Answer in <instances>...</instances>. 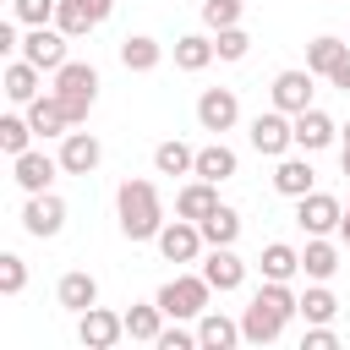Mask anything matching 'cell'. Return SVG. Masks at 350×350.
Segmentation results:
<instances>
[{"label": "cell", "mask_w": 350, "mask_h": 350, "mask_svg": "<svg viewBox=\"0 0 350 350\" xmlns=\"http://www.w3.org/2000/svg\"><path fill=\"white\" fill-rule=\"evenodd\" d=\"M295 312H301V295L290 290V279H262L257 295H252V306L241 312V334H246V345H273Z\"/></svg>", "instance_id": "6da1fadb"}, {"label": "cell", "mask_w": 350, "mask_h": 350, "mask_svg": "<svg viewBox=\"0 0 350 350\" xmlns=\"http://www.w3.org/2000/svg\"><path fill=\"white\" fill-rule=\"evenodd\" d=\"M115 219H120V235H126V241H159V230L170 224L153 180H120V191H115Z\"/></svg>", "instance_id": "7a4b0ae2"}, {"label": "cell", "mask_w": 350, "mask_h": 350, "mask_svg": "<svg viewBox=\"0 0 350 350\" xmlns=\"http://www.w3.org/2000/svg\"><path fill=\"white\" fill-rule=\"evenodd\" d=\"M208 295H213V284L202 279V273H175L170 284H159V306H164V317L170 323H191V317H202L208 312Z\"/></svg>", "instance_id": "3957f363"}, {"label": "cell", "mask_w": 350, "mask_h": 350, "mask_svg": "<svg viewBox=\"0 0 350 350\" xmlns=\"http://www.w3.org/2000/svg\"><path fill=\"white\" fill-rule=\"evenodd\" d=\"M55 93H60L71 126H82L88 109H93V98H98V71H93L88 60H66V66L55 71Z\"/></svg>", "instance_id": "277c9868"}, {"label": "cell", "mask_w": 350, "mask_h": 350, "mask_svg": "<svg viewBox=\"0 0 350 350\" xmlns=\"http://www.w3.org/2000/svg\"><path fill=\"white\" fill-rule=\"evenodd\" d=\"M252 148L257 153H268V159H284L290 148H295V115H284V109H262L257 120H252Z\"/></svg>", "instance_id": "5b68a950"}, {"label": "cell", "mask_w": 350, "mask_h": 350, "mask_svg": "<svg viewBox=\"0 0 350 350\" xmlns=\"http://www.w3.org/2000/svg\"><path fill=\"white\" fill-rule=\"evenodd\" d=\"M202 246H208V241H202V224H197V219H180V213H175V219L159 230V257H164V262H197Z\"/></svg>", "instance_id": "8992f818"}, {"label": "cell", "mask_w": 350, "mask_h": 350, "mask_svg": "<svg viewBox=\"0 0 350 350\" xmlns=\"http://www.w3.org/2000/svg\"><path fill=\"white\" fill-rule=\"evenodd\" d=\"M22 230H27L33 241H49V235H60V230H66V202H60L55 191H27Z\"/></svg>", "instance_id": "52a82bcc"}, {"label": "cell", "mask_w": 350, "mask_h": 350, "mask_svg": "<svg viewBox=\"0 0 350 350\" xmlns=\"http://www.w3.org/2000/svg\"><path fill=\"white\" fill-rule=\"evenodd\" d=\"M77 339H82L88 350H115V345L126 339V312H104V306H88V312L77 317Z\"/></svg>", "instance_id": "ba28073f"}, {"label": "cell", "mask_w": 350, "mask_h": 350, "mask_svg": "<svg viewBox=\"0 0 350 350\" xmlns=\"http://www.w3.org/2000/svg\"><path fill=\"white\" fill-rule=\"evenodd\" d=\"M66 44H71V38H66L60 27H27V38H22L16 55L33 60L38 71H60V66H66Z\"/></svg>", "instance_id": "9c48e42d"}, {"label": "cell", "mask_w": 350, "mask_h": 350, "mask_svg": "<svg viewBox=\"0 0 350 350\" xmlns=\"http://www.w3.org/2000/svg\"><path fill=\"white\" fill-rule=\"evenodd\" d=\"M339 219H345L339 197H328V191H306V197H295V224H301L306 235H328V230H339Z\"/></svg>", "instance_id": "30bf717a"}, {"label": "cell", "mask_w": 350, "mask_h": 350, "mask_svg": "<svg viewBox=\"0 0 350 350\" xmlns=\"http://www.w3.org/2000/svg\"><path fill=\"white\" fill-rule=\"evenodd\" d=\"M235 120H241L235 88H202V98H197V126H202V131H230Z\"/></svg>", "instance_id": "8fae6325"}, {"label": "cell", "mask_w": 350, "mask_h": 350, "mask_svg": "<svg viewBox=\"0 0 350 350\" xmlns=\"http://www.w3.org/2000/svg\"><path fill=\"white\" fill-rule=\"evenodd\" d=\"M55 159H60V170H66V175H93V170H98V159H104V148H98V137H93V131H66Z\"/></svg>", "instance_id": "7c38bea8"}, {"label": "cell", "mask_w": 350, "mask_h": 350, "mask_svg": "<svg viewBox=\"0 0 350 350\" xmlns=\"http://www.w3.org/2000/svg\"><path fill=\"white\" fill-rule=\"evenodd\" d=\"M202 279H208L219 295H230V290H241L246 262L235 257V246H208V257H202Z\"/></svg>", "instance_id": "4fadbf2b"}, {"label": "cell", "mask_w": 350, "mask_h": 350, "mask_svg": "<svg viewBox=\"0 0 350 350\" xmlns=\"http://www.w3.org/2000/svg\"><path fill=\"white\" fill-rule=\"evenodd\" d=\"M268 98H273V109H284V115L312 109V71H279L273 88H268Z\"/></svg>", "instance_id": "5bb4252c"}, {"label": "cell", "mask_w": 350, "mask_h": 350, "mask_svg": "<svg viewBox=\"0 0 350 350\" xmlns=\"http://www.w3.org/2000/svg\"><path fill=\"white\" fill-rule=\"evenodd\" d=\"M11 170H16V186H22V191H49V180L60 175V159H49V153L27 148V153H16V159H11Z\"/></svg>", "instance_id": "9a60e30c"}, {"label": "cell", "mask_w": 350, "mask_h": 350, "mask_svg": "<svg viewBox=\"0 0 350 350\" xmlns=\"http://www.w3.org/2000/svg\"><path fill=\"white\" fill-rule=\"evenodd\" d=\"M27 120H33V131L38 137H66L71 131V115H66V104H60V93L49 88V93H38L33 104H27Z\"/></svg>", "instance_id": "2e32d148"}, {"label": "cell", "mask_w": 350, "mask_h": 350, "mask_svg": "<svg viewBox=\"0 0 350 350\" xmlns=\"http://www.w3.org/2000/svg\"><path fill=\"white\" fill-rule=\"evenodd\" d=\"M55 301L66 306V312H88V306H98V279L93 273H82V268H71V273H60V284H55Z\"/></svg>", "instance_id": "e0dca14e"}, {"label": "cell", "mask_w": 350, "mask_h": 350, "mask_svg": "<svg viewBox=\"0 0 350 350\" xmlns=\"http://www.w3.org/2000/svg\"><path fill=\"white\" fill-rule=\"evenodd\" d=\"M334 137H339V126H334L323 109H301V115H295V148H301V153H317V148H328Z\"/></svg>", "instance_id": "ac0fdd59"}, {"label": "cell", "mask_w": 350, "mask_h": 350, "mask_svg": "<svg viewBox=\"0 0 350 350\" xmlns=\"http://www.w3.org/2000/svg\"><path fill=\"white\" fill-rule=\"evenodd\" d=\"M197 339H202V350H235L246 334H241L235 317H224V312H202V317H197Z\"/></svg>", "instance_id": "d6986e66"}, {"label": "cell", "mask_w": 350, "mask_h": 350, "mask_svg": "<svg viewBox=\"0 0 350 350\" xmlns=\"http://www.w3.org/2000/svg\"><path fill=\"white\" fill-rule=\"evenodd\" d=\"M273 191L279 197H306V191H317V175H312V164L306 159H279V170H273Z\"/></svg>", "instance_id": "ffe728a7"}, {"label": "cell", "mask_w": 350, "mask_h": 350, "mask_svg": "<svg viewBox=\"0 0 350 350\" xmlns=\"http://www.w3.org/2000/svg\"><path fill=\"white\" fill-rule=\"evenodd\" d=\"M213 208H219V186L202 180V175H197L191 186H180V197H175V213H180V219H197V224H202Z\"/></svg>", "instance_id": "44dd1931"}, {"label": "cell", "mask_w": 350, "mask_h": 350, "mask_svg": "<svg viewBox=\"0 0 350 350\" xmlns=\"http://www.w3.org/2000/svg\"><path fill=\"white\" fill-rule=\"evenodd\" d=\"M0 88H5V98H11V104H33V98H38V66L16 55V60L5 66V77H0Z\"/></svg>", "instance_id": "7402d4cb"}, {"label": "cell", "mask_w": 350, "mask_h": 350, "mask_svg": "<svg viewBox=\"0 0 350 350\" xmlns=\"http://www.w3.org/2000/svg\"><path fill=\"white\" fill-rule=\"evenodd\" d=\"M241 170V159H235V148H224V142H208V148H197V170L191 175H202V180H230Z\"/></svg>", "instance_id": "603a6c76"}, {"label": "cell", "mask_w": 350, "mask_h": 350, "mask_svg": "<svg viewBox=\"0 0 350 350\" xmlns=\"http://www.w3.org/2000/svg\"><path fill=\"white\" fill-rule=\"evenodd\" d=\"M301 273L328 284V279L339 273V246H334V241H323V235H312V241H306V252H301Z\"/></svg>", "instance_id": "cb8c5ba5"}, {"label": "cell", "mask_w": 350, "mask_h": 350, "mask_svg": "<svg viewBox=\"0 0 350 350\" xmlns=\"http://www.w3.org/2000/svg\"><path fill=\"white\" fill-rule=\"evenodd\" d=\"M159 60H164V44H159V38H148V33L120 38V66H126V71H153Z\"/></svg>", "instance_id": "d4e9b609"}, {"label": "cell", "mask_w": 350, "mask_h": 350, "mask_svg": "<svg viewBox=\"0 0 350 350\" xmlns=\"http://www.w3.org/2000/svg\"><path fill=\"white\" fill-rule=\"evenodd\" d=\"M202 241H208V246H235V241H241V213H235L230 202H219V208L202 219Z\"/></svg>", "instance_id": "484cf974"}, {"label": "cell", "mask_w": 350, "mask_h": 350, "mask_svg": "<svg viewBox=\"0 0 350 350\" xmlns=\"http://www.w3.org/2000/svg\"><path fill=\"white\" fill-rule=\"evenodd\" d=\"M257 268H262V279H295L301 273V252L284 246V241H268L262 257H257Z\"/></svg>", "instance_id": "4316f807"}, {"label": "cell", "mask_w": 350, "mask_h": 350, "mask_svg": "<svg viewBox=\"0 0 350 350\" xmlns=\"http://www.w3.org/2000/svg\"><path fill=\"white\" fill-rule=\"evenodd\" d=\"M345 49H350V44H345V38H334V33L312 38V44H306V71H312V77H328V71L345 60Z\"/></svg>", "instance_id": "83f0119b"}, {"label": "cell", "mask_w": 350, "mask_h": 350, "mask_svg": "<svg viewBox=\"0 0 350 350\" xmlns=\"http://www.w3.org/2000/svg\"><path fill=\"white\" fill-rule=\"evenodd\" d=\"M301 317H306V323H334V317H339V295H334L323 279H312L306 295H301Z\"/></svg>", "instance_id": "f1b7e54d"}, {"label": "cell", "mask_w": 350, "mask_h": 350, "mask_svg": "<svg viewBox=\"0 0 350 350\" xmlns=\"http://www.w3.org/2000/svg\"><path fill=\"white\" fill-rule=\"evenodd\" d=\"M126 334L142 339V345H159V334H164V306H159V301L131 306V312H126Z\"/></svg>", "instance_id": "f546056e"}, {"label": "cell", "mask_w": 350, "mask_h": 350, "mask_svg": "<svg viewBox=\"0 0 350 350\" xmlns=\"http://www.w3.org/2000/svg\"><path fill=\"white\" fill-rule=\"evenodd\" d=\"M213 55H219V49H213L208 33H186V38H175V66H180V71H202Z\"/></svg>", "instance_id": "4dcf8cb0"}, {"label": "cell", "mask_w": 350, "mask_h": 350, "mask_svg": "<svg viewBox=\"0 0 350 350\" xmlns=\"http://www.w3.org/2000/svg\"><path fill=\"white\" fill-rule=\"evenodd\" d=\"M153 170H159V175H191V170H197V153H191L186 142L170 137V142L153 148Z\"/></svg>", "instance_id": "1f68e13d"}, {"label": "cell", "mask_w": 350, "mask_h": 350, "mask_svg": "<svg viewBox=\"0 0 350 350\" xmlns=\"http://www.w3.org/2000/svg\"><path fill=\"white\" fill-rule=\"evenodd\" d=\"M33 137H38V131H33V120H27V115H0V153H11V159H16V153H27V148H33Z\"/></svg>", "instance_id": "d6a6232c"}, {"label": "cell", "mask_w": 350, "mask_h": 350, "mask_svg": "<svg viewBox=\"0 0 350 350\" xmlns=\"http://www.w3.org/2000/svg\"><path fill=\"white\" fill-rule=\"evenodd\" d=\"M55 11H60V0H11V16H16L22 27H49Z\"/></svg>", "instance_id": "836d02e7"}, {"label": "cell", "mask_w": 350, "mask_h": 350, "mask_svg": "<svg viewBox=\"0 0 350 350\" xmlns=\"http://www.w3.org/2000/svg\"><path fill=\"white\" fill-rule=\"evenodd\" d=\"M55 27H60L66 38H82V33H93L98 22H93V16H88L77 0H60V11H55Z\"/></svg>", "instance_id": "e575fe53"}, {"label": "cell", "mask_w": 350, "mask_h": 350, "mask_svg": "<svg viewBox=\"0 0 350 350\" xmlns=\"http://www.w3.org/2000/svg\"><path fill=\"white\" fill-rule=\"evenodd\" d=\"M241 11H246L241 0H202V27H208V33L235 27V22H241Z\"/></svg>", "instance_id": "d590c367"}, {"label": "cell", "mask_w": 350, "mask_h": 350, "mask_svg": "<svg viewBox=\"0 0 350 350\" xmlns=\"http://www.w3.org/2000/svg\"><path fill=\"white\" fill-rule=\"evenodd\" d=\"M213 49H219V60H246L252 38H246V33H241V22H235V27H219V33H213Z\"/></svg>", "instance_id": "8d00e7d4"}, {"label": "cell", "mask_w": 350, "mask_h": 350, "mask_svg": "<svg viewBox=\"0 0 350 350\" xmlns=\"http://www.w3.org/2000/svg\"><path fill=\"white\" fill-rule=\"evenodd\" d=\"M22 284H27V262H22L16 252H5V257H0V290H5V295H22Z\"/></svg>", "instance_id": "74e56055"}, {"label": "cell", "mask_w": 350, "mask_h": 350, "mask_svg": "<svg viewBox=\"0 0 350 350\" xmlns=\"http://www.w3.org/2000/svg\"><path fill=\"white\" fill-rule=\"evenodd\" d=\"M339 345V334L328 328V323H306V334H301V350H334Z\"/></svg>", "instance_id": "f35d334b"}, {"label": "cell", "mask_w": 350, "mask_h": 350, "mask_svg": "<svg viewBox=\"0 0 350 350\" xmlns=\"http://www.w3.org/2000/svg\"><path fill=\"white\" fill-rule=\"evenodd\" d=\"M197 345H202V339L186 334V328H164V334H159V350H197Z\"/></svg>", "instance_id": "ab89813d"}, {"label": "cell", "mask_w": 350, "mask_h": 350, "mask_svg": "<svg viewBox=\"0 0 350 350\" xmlns=\"http://www.w3.org/2000/svg\"><path fill=\"white\" fill-rule=\"evenodd\" d=\"M328 82H334L339 93H350V49H345V60H339V66L328 71Z\"/></svg>", "instance_id": "60d3db41"}, {"label": "cell", "mask_w": 350, "mask_h": 350, "mask_svg": "<svg viewBox=\"0 0 350 350\" xmlns=\"http://www.w3.org/2000/svg\"><path fill=\"white\" fill-rule=\"evenodd\" d=\"M0 49H5V55H16V49H22V38H16V22H0Z\"/></svg>", "instance_id": "b9f144b4"}, {"label": "cell", "mask_w": 350, "mask_h": 350, "mask_svg": "<svg viewBox=\"0 0 350 350\" xmlns=\"http://www.w3.org/2000/svg\"><path fill=\"white\" fill-rule=\"evenodd\" d=\"M77 5H82V11H88V16H93V22H104V16H109V11H115V0H77Z\"/></svg>", "instance_id": "7bdbcfd3"}, {"label": "cell", "mask_w": 350, "mask_h": 350, "mask_svg": "<svg viewBox=\"0 0 350 350\" xmlns=\"http://www.w3.org/2000/svg\"><path fill=\"white\" fill-rule=\"evenodd\" d=\"M339 241L350 246V208H345V219H339Z\"/></svg>", "instance_id": "ee69618b"}, {"label": "cell", "mask_w": 350, "mask_h": 350, "mask_svg": "<svg viewBox=\"0 0 350 350\" xmlns=\"http://www.w3.org/2000/svg\"><path fill=\"white\" fill-rule=\"evenodd\" d=\"M339 164H345V175H350V148H345V159H339Z\"/></svg>", "instance_id": "f6af8a7d"}, {"label": "cell", "mask_w": 350, "mask_h": 350, "mask_svg": "<svg viewBox=\"0 0 350 350\" xmlns=\"http://www.w3.org/2000/svg\"><path fill=\"white\" fill-rule=\"evenodd\" d=\"M339 137H345V148H350V126H339Z\"/></svg>", "instance_id": "bcb514c9"}]
</instances>
